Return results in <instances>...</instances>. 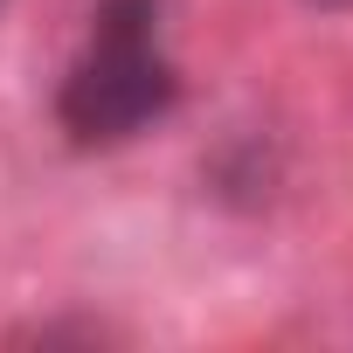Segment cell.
<instances>
[{
  "instance_id": "1",
  "label": "cell",
  "mask_w": 353,
  "mask_h": 353,
  "mask_svg": "<svg viewBox=\"0 0 353 353\" xmlns=\"http://www.w3.org/2000/svg\"><path fill=\"white\" fill-rule=\"evenodd\" d=\"M181 77L159 49V0H104L90 49L56 90V125L77 145H118L173 111Z\"/></svg>"
}]
</instances>
